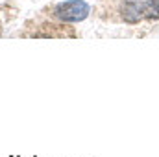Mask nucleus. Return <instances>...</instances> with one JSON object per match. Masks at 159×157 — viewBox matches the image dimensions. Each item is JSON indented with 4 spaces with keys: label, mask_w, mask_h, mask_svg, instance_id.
Segmentation results:
<instances>
[{
    "label": "nucleus",
    "mask_w": 159,
    "mask_h": 157,
    "mask_svg": "<svg viewBox=\"0 0 159 157\" xmlns=\"http://www.w3.org/2000/svg\"><path fill=\"white\" fill-rule=\"evenodd\" d=\"M91 7L87 2L83 0H69V2H63L56 7V17L65 20V22H80L83 19H87Z\"/></svg>",
    "instance_id": "obj_1"
},
{
    "label": "nucleus",
    "mask_w": 159,
    "mask_h": 157,
    "mask_svg": "<svg viewBox=\"0 0 159 157\" xmlns=\"http://www.w3.org/2000/svg\"><path fill=\"white\" fill-rule=\"evenodd\" d=\"M143 13H144V4L139 0H126V4L122 6V17L128 22H137Z\"/></svg>",
    "instance_id": "obj_2"
},
{
    "label": "nucleus",
    "mask_w": 159,
    "mask_h": 157,
    "mask_svg": "<svg viewBox=\"0 0 159 157\" xmlns=\"http://www.w3.org/2000/svg\"><path fill=\"white\" fill-rule=\"evenodd\" d=\"M144 17H148V19H159V0H148V2H144Z\"/></svg>",
    "instance_id": "obj_3"
}]
</instances>
